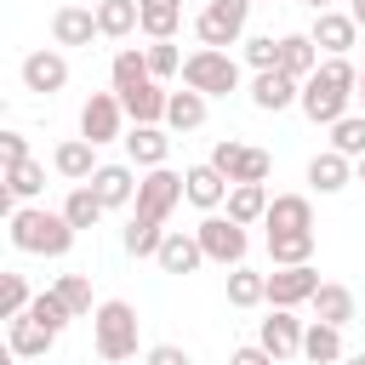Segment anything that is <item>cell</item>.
<instances>
[{"instance_id":"cell-23","label":"cell","mask_w":365,"mask_h":365,"mask_svg":"<svg viewBox=\"0 0 365 365\" xmlns=\"http://www.w3.org/2000/svg\"><path fill=\"white\" fill-rule=\"evenodd\" d=\"M302 359H308V365H342V359H348V348H342V325L308 319V331H302Z\"/></svg>"},{"instance_id":"cell-51","label":"cell","mask_w":365,"mask_h":365,"mask_svg":"<svg viewBox=\"0 0 365 365\" xmlns=\"http://www.w3.org/2000/svg\"><path fill=\"white\" fill-rule=\"evenodd\" d=\"M354 177H359V182H365V160H359V165H354Z\"/></svg>"},{"instance_id":"cell-36","label":"cell","mask_w":365,"mask_h":365,"mask_svg":"<svg viewBox=\"0 0 365 365\" xmlns=\"http://www.w3.org/2000/svg\"><path fill=\"white\" fill-rule=\"evenodd\" d=\"M257 302H268V274H257V268H228V308H257Z\"/></svg>"},{"instance_id":"cell-32","label":"cell","mask_w":365,"mask_h":365,"mask_svg":"<svg viewBox=\"0 0 365 365\" xmlns=\"http://www.w3.org/2000/svg\"><path fill=\"white\" fill-rule=\"evenodd\" d=\"M308 308H314V319H325V325H342V331L354 325V291H348V285H336V279H325V285L314 291V302H308Z\"/></svg>"},{"instance_id":"cell-6","label":"cell","mask_w":365,"mask_h":365,"mask_svg":"<svg viewBox=\"0 0 365 365\" xmlns=\"http://www.w3.org/2000/svg\"><path fill=\"white\" fill-rule=\"evenodd\" d=\"M194 240H200L205 262H222V268H240V262H245V251H251V234H245L228 211H205V217H200V228H194Z\"/></svg>"},{"instance_id":"cell-29","label":"cell","mask_w":365,"mask_h":365,"mask_svg":"<svg viewBox=\"0 0 365 365\" xmlns=\"http://www.w3.org/2000/svg\"><path fill=\"white\" fill-rule=\"evenodd\" d=\"M205 114H211V97H200V91H171V103H165V131H200L205 125Z\"/></svg>"},{"instance_id":"cell-34","label":"cell","mask_w":365,"mask_h":365,"mask_svg":"<svg viewBox=\"0 0 365 365\" xmlns=\"http://www.w3.org/2000/svg\"><path fill=\"white\" fill-rule=\"evenodd\" d=\"M6 194H11L17 205H34V200L46 194V165H40V160H23V165H6Z\"/></svg>"},{"instance_id":"cell-17","label":"cell","mask_w":365,"mask_h":365,"mask_svg":"<svg viewBox=\"0 0 365 365\" xmlns=\"http://www.w3.org/2000/svg\"><path fill=\"white\" fill-rule=\"evenodd\" d=\"M137 182H143V171H137V165H120V160L97 165V177H91V188H97V200H103L108 211L137 205Z\"/></svg>"},{"instance_id":"cell-3","label":"cell","mask_w":365,"mask_h":365,"mask_svg":"<svg viewBox=\"0 0 365 365\" xmlns=\"http://www.w3.org/2000/svg\"><path fill=\"white\" fill-rule=\"evenodd\" d=\"M137 308L125 302V297H108V302H97V314H91V348H97V359H108V365H120V359H137Z\"/></svg>"},{"instance_id":"cell-30","label":"cell","mask_w":365,"mask_h":365,"mask_svg":"<svg viewBox=\"0 0 365 365\" xmlns=\"http://www.w3.org/2000/svg\"><path fill=\"white\" fill-rule=\"evenodd\" d=\"M268 262H274V268H302V262H314V228L268 234Z\"/></svg>"},{"instance_id":"cell-12","label":"cell","mask_w":365,"mask_h":365,"mask_svg":"<svg viewBox=\"0 0 365 365\" xmlns=\"http://www.w3.org/2000/svg\"><path fill=\"white\" fill-rule=\"evenodd\" d=\"M325 279L314 274V262H302V268H274L268 274V308H302V302H314V291H319Z\"/></svg>"},{"instance_id":"cell-28","label":"cell","mask_w":365,"mask_h":365,"mask_svg":"<svg viewBox=\"0 0 365 365\" xmlns=\"http://www.w3.org/2000/svg\"><path fill=\"white\" fill-rule=\"evenodd\" d=\"M125 103V120L131 125H165V103H171V91L160 86V80H148V86H137L131 97H120Z\"/></svg>"},{"instance_id":"cell-5","label":"cell","mask_w":365,"mask_h":365,"mask_svg":"<svg viewBox=\"0 0 365 365\" xmlns=\"http://www.w3.org/2000/svg\"><path fill=\"white\" fill-rule=\"evenodd\" d=\"M251 6H257V0H205V6H200V17H194V34H200V46H211V51L245 46Z\"/></svg>"},{"instance_id":"cell-14","label":"cell","mask_w":365,"mask_h":365,"mask_svg":"<svg viewBox=\"0 0 365 365\" xmlns=\"http://www.w3.org/2000/svg\"><path fill=\"white\" fill-rule=\"evenodd\" d=\"M302 331H308V325H302L291 308H274V314L257 325V342H262L274 359H297V354H302Z\"/></svg>"},{"instance_id":"cell-7","label":"cell","mask_w":365,"mask_h":365,"mask_svg":"<svg viewBox=\"0 0 365 365\" xmlns=\"http://www.w3.org/2000/svg\"><path fill=\"white\" fill-rule=\"evenodd\" d=\"M211 165H217L228 182H268L274 154H268V148H251V143H240V137H217V143H211Z\"/></svg>"},{"instance_id":"cell-27","label":"cell","mask_w":365,"mask_h":365,"mask_svg":"<svg viewBox=\"0 0 365 365\" xmlns=\"http://www.w3.org/2000/svg\"><path fill=\"white\" fill-rule=\"evenodd\" d=\"M319 46L308 40V34H279V68L291 74V80H314L319 74Z\"/></svg>"},{"instance_id":"cell-37","label":"cell","mask_w":365,"mask_h":365,"mask_svg":"<svg viewBox=\"0 0 365 365\" xmlns=\"http://www.w3.org/2000/svg\"><path fill=\"white\" fill-rule=\"evenodd\" d=\"M29 319H34V325H46L51 336H63L74 314H68V302H63L57 291H34V302H29Z\"/></svg>"},{"instance_id":"cell-44","label":"cell","mask_w":365,"mask_h":365,"mask_svg":"<svg viewBox=\"0 0 365 365\" xmlns=\"http://www.w3.org/2000/svg\"><path fill=\"white\" fill-rule=\"evenodd\" d=\"M143 365H194V359H188L177 342H154V348L143 354Z\"/></svg>"},{"instance_id":"cell-10","label":"cell","mask_w":365,"mask_h":365,"mask_svg":"<svg viewBox=\"0 0 365 365\" xmlns=\"http://www.w3.org/2000/svg\"><path fill=\"white\" fill-rule=\"evenodd\" d=\"M23 91H34V97H57L63 86H68V57H63V46H40V51H29L23 57Z\"/></svg>"},{"instance_id":"cell-18","label":"cell","mask_w":365,"mask_h":365,"mask_svg":"<svg viewBox=\"0 0 365 365\" xmlns=\"http://www.w3.org/2000/svg\"><path fill=\"white\" fill-rule=\"evenodd\" d=\"M182 188H188V205H200V211H222L234 182H228L211 160H200V165H188V171H182Z\"/></svg>"},{"instance_id":"cell-4","label":"cell","mask_w":365,"mask_h":365,"mask_svg":"<svg viewBox=\"0 0 365 365\" xmlns=\"http://www.w3.org/2000/svg\"><path fill=\"white\" fill-rule=\"evenodd\" d=\"M240 57L234 51H211V46H200V51H188L182 57V86L188 91H200V97H228V91H240Z\"/></svg>"},{"instance_id":"cell-47","label":"cell","mask_w":365,"mask_h":365,"mask_svg":"<svg viewBox=\"0 0 365 365\" xmlns=\"http://www.w3.org/2000/svg\"><path fill=\"white\" fill-rule=\"evenodd\" d=\"M348 17H354V23L365 29V0H348Z\"/></svg>"},{"instance_id":"cell-9","label":"cell","mask_w":365,"mask_h":365,"mask_svg":"<svg viewBox=\"0 0 365 365\" xmlns=\"http://www.w3.org/2000/svg\"><path fill=\"white\" fill-rule=\"evenodd\" d=\"M80 137L86 143H114V137H125V103H120V91H91L86 103H80Z\"/></svg>"},{"instance_id":"cell-35","label":"cell","mask_w":365,"mask_h":365,"mask_svg":"<svg viewBox=\"0 0 365 365\" xmlns=\"http://www.w3.org/2000/svg\"><path fill=\"white\" fill-rule=\"evenodd\" d=\"M120 245H125V257H160V245H165V222H148V217H131L125 222V234H120Z\"/></svg>"},{"instance_id":"cell-31","label":"cell","mask_w":365,"mask_h":365,"mask_svg":"<svg viewBox=\"0 0 365 365\" xmlns=\"http://www.w3.org/2000/svg\"><path fill=\"white\" fill-rule=\"evenodd\" d=\"M268 182H234L228 188V217L240 222V228H251V222H262L268 217Z\"/></svg>"},{"instance_id":"cell-20","label":"cell","mask_w":365,"mask_h":365,"mask_svg":"<svg viewBox=\"0 0 365 365\" xmlns=\"http://www.w3.org/2000/svg\"><path fill=\"white\" fill-rule=\"evenodd\" d=\"M348 182H354V160H348V154L319 148V154L308 160V188H319V194H342Z\"/></svg>"},{"instance_id":"cell-43","label":"cell","mask_w":365,"mask_h":365,"mask_svg":"<svg viewBox=\"0 0 365 365\" xmlns=\"http://www.w3.org/2000/svg\"><path fill=\"white\" fill-rule=\"evenodd\" d=\"M29 160V137L23 131H0V165H23Z\"/></svg>"},{"instance_id":"cell-26","label":"cell","mask_w":365,"mask_h":365,"mask_svg":"<svg viewBox=\"0 0 365 365\" xmlns=\"http://www.w3.org/2000/svg\"><path fill=\"white\" fill-rule=\"evenodd\" d=\"M262 228H268V234H285V228H314V200H308V194H274V200H268Z\"/></svg>"},{"instance_id":"cell-50","label":"cell","mask_w":365,"mask_h":365,"mask_svg":"<svg viewBox=\"0 0 365 365\" xmlns=\"http://www.w3.org/2000/svg\"><path fill=\"white\" fill-rule=\"evenodd\" d=\"M342 365H365V348H359V354H348V359H342Z\"/></svg>"},{"instance_id":"cell-40","label":"cell","mask_w":365,"mask_h":365,"mask_svg":"<svg viewBox=\"0 0 365 365\" xmlns=\"http://www.w3.org/2000/svg\"><path fill=\"white\" fill-rule=\"evenodd\" d=\"M143 57H148V74H154L160 86H165L171 74H182V51H177L171 40H148V46H143Z\"/></svg>"},{"instance_id":"cell-13","label":"cell","mask_w":365,"mask_h":365,"mask_svg":"<svg viewBox=\"0 0 365 365\" xmlns=\"http://www.w3.org/2000/svg\"><path fill=\"white\" fill-rule=\"evenodd\" d=\"M120 143H125V165H137V171H154V165L171 160V131L165 125H131Z\"/></svg>"},{"instance_id":"cell-48","label":"cell","mask_w":365,"mask_h":365,"mask_svg":"<svg viewBox=\"0 0 365 365\" xmlns=\"http://www.w3.org/2000/svg\"><path fill=\"white\" fill-rule=\"evenodd\" d=\"M302 6H308L314 17H319V11H336V0H302Z\"/></svg>"},{"instance_id":"cell-2","label":"cell","mask_w":365,"mask_h":365,"mask_svg":"<svg viewBox=\"0 0 365 365\" xmlns=\"http://www.w3.org/2000/svg\"><path fill=\"white\" fill-rule=\"evenodd\" d=\"M6 234H11V245L29 251V257H68L74 240H80V234L68 228V217H63V211H46V205H11Z\"/></svg>"},{"instance_id":"cell-33","label":"cell","mask_w":365,"mask_h":365,"mask_svg":"<svg viewBox=\"0 0 365 365\" xmlns=\"http://www.w3.org/2000/svg\"><path fill=\"white\" fill-rule=\"evenodd\" d=\"M137 23H143V6H137V0H97V29H103V40H131Z\"/></svg>"},{"instance_id":"cell-1","label":"cell","mask_w":365,"mask_h":365,"mask_svg":"<svg viewBox=\"0 0 365 365\" xmlns=\"http://www.w3.org/2000/svg\"><path fill=\"white\" fill-rule=\"evenodd\" d=\"M354 97H359V63L354 57H325L319 63V74L314 80H302V114L314 120V125H336L342 114H354Z\"/></svg>"},{"instance_id":"cell-45","label":"cell","mask_w":365,"mask_h":365,"mask_svg":"<svg viewBox=\"0 0 365 365\" xmlns=\"http://www.w3.org/2000/svg\"><path fill=\"white\" fill-rule=\"evenodd\" d=\"M228 365H279V359H274L262 342H240V348L228 354Z\"/></svg>"},{"instance_id":"cell-8","label":"cell","mask_w":365,"mask_h":365,"mask_svg":"<svg viewBox=\"0 0 365 365\" xmlns=\"http://www.w3.org/2000/svg\"><path fill=\"white\" fill-rule=\"evenodd\" d=\"M182 200H188V188H182V171H171V165H154V171H143V182H137V211H131V217L165 222V217H171Z\"/></svg>"},{"instance_id":"cell-22","label":"cell","mask_w":365,"mask_h":365,"mask_svg":"<svg viewBox=\"0 0 365 365\" xmlns=\"http://www.w3.org/2000/svg\"><path fill=\"white\" fill-rule=\"evenodd\" d=\"M51 342H57V336H51L46 325H34L29 314H23V319H6V354H11V359H46Z\"/></svg>"},{"instance_id":"cell-39","label":"cell","mask_w":365,"mask_h":365,"mask_svg":"<svg viewBox=\"0 0 365 365\" xmlns=\"http://www.w3.org/2000/svg\"><path fill=\"white\" fill-rule=\"evenodd\" d=\"M331 148L359 165V160H365V114H342V120L331 125Z\"/></svg>"},{"instance_id":"cell-42","label":"cell","mask_w":365,"mask_h":365,"mask_svg":"<svg viewBox=\"0 0 365 365\" xmlns=\"http://www.w3.org/2000/svg\"><path fill=\"white\" fill-rule=\"evenodd\" d=\"M245 63H251V74L279 68V40H274V34H251V40H245Z\"/></svg>"},{"instance_id":"cell-19","label":"cell","mask_w":365,"mask_h":365,"mask_svg":"<svg viewBox=\"0 0 365 365\" xmlns=\"http://www.w3.org/2000/svg\"><path fill=\"white\" fill-rule=\"evenodd\" d=\"M97 29V6H57L51 11V46H91Z\"/></svg>"},{"instance_id":"cell-41","label":"cell","mask_w":365,"mask_h":365,"mask_svg":"<svg viewBox=\"0 0 365 365\" xmlns=\"http://www.w3.org/2000/svg\"><path fill=\"white\" fill-rule=\"evenodd\" d=\"M29 302H34L29 279H23V274H6V279H0V319H23Z\"/></svg>"},{"instance_id":"cell-15","label":"cell","mask_w":365,"mask_h":365,"mask_svg":"<svg viewBox=\"0 0 365 365\" xmlns=\"http://www.w3.org/2000/svg\"><path fill=\"white\" fill-rule=\"evenodd\" d=\"M308 40H314L325 57H348V51L359 46V23H354L348 11H319L314 29H308Z\"/></svg>"},{"instance_id":"cell-11","label":"cell","mask_w":365,"mask_h":365,"mask_svg":"<svg viewBox=\"0 0 365 365\" xmlns=\"http://www.w3.org/2000/svg\"><path fill=\"white\" fill-rule=\"evenodd\" d=\"M245 97H251V108H262V114H285V108L302 103V80H291L285 68H262V74H251Z\"/></svg>"},{"instance_id":"cell-21","label":"cell","mask_w":365,"mask_h":365,"mask_svg":"<svg viewBox=\"0 0 365 365\" xmlns=\"http://www.w3.org/2000/svg\"><path fill=\"white\" fill-rule=\"evenodd\" d=\"M160 274H194L200 262H205V251H200V240H194V228L182 234V228H165V245H160Z\"/></svg>"},{"instance_id":"cell-46","label":"cell","mask_w":365,"mask_h":365,"mask_svg":"<svg viewBox=\"0 0 365 365\" xmlns=\"http://www.w3.org/2000/svg\"><path fill=\"white\" fill-rule=\"evenodd\" d=\"M137 6H148V11H182V0H137Z\"/></svg>"},{"instance_id":"cell-49","label":"cell","mask_w":365,"mask_h":365,"mask_svg":"<svg viewBox=\"0 0 365 365\" xmlns=\"http://www.w3.org/2000/svg\"><path fill=\"white\" fill-rule=\"evenodd\" d=\"M354 103H359V114H365V68H359V97H354Z\"/></svg>"},{"instance_id":"cell-52","label":"cell","mask_w":365,"mask_h":365,"mask_svg":"<svg viewBox=\"0 0 365 365\" xmlns=\"http://www.w3.org/2000/svg\"><path fill=\"white\" fill-rule=\"evenodd\" d=\"M11 365H29V359H11Z\"/></svg>"},{"instance_id":"cell-38","label":"cell","mask_w":365,"mask_h":365,"mask_svg":"<svg viewBox=\"0 0 365 365\" xmlns=\"http://www.w3.org/2000/svg\"><path fill=\"white\" fill-rule=\"evenodd\" d=\"M51 291L68 302V314H74V319H91V314H97V302H91V279H86V274H57V285H51Z\"/></svg>"},{"instance_id":"cell-25","label":"cell","mask_w":365,"mask_h":365,"mask_svg":"<svg viewBox=\"0 0 365 365\" xmlns=\"http://www.w3.org/2000/svg\"><path fill=\"white\" fill-rule=\"evenodd\" d=\"M57 211L68 217V228H74V234H86V228H97V222L108 217V205L97 200V188H91V182H74V188L63 194V205H57Z\"/></svg>"},{"instance_id":"cell-24","label":"cell","mask_w":365,"mask_h":365,"mask_svg":"<svg viewBox=\"0 0 365 365\" xmlns=\"http://www.w3.org/2000/svg\"><path fill=\"white\" fill-rule=\"evenodd\" d=\"M154 74H148V57H143V46H120L114 51V63H108V91H120V97H131L137 86H148Z\"/></svg>"},{"instance_id":"cell-16","label":"cell","mask_w":365,"mask_h":365,"mask_svg":"<svg viewBox=\"0 0 365 365\" xmlns=\"http://www.w3.org/2000/svg\"><path fill=\"white\" fill-rule=\"evenodd\" d=\"M51 165H57V177L74 188V182H91L97 177V143H86V137H63L57 148H51Z\"/></svg>"}]
</instances>
